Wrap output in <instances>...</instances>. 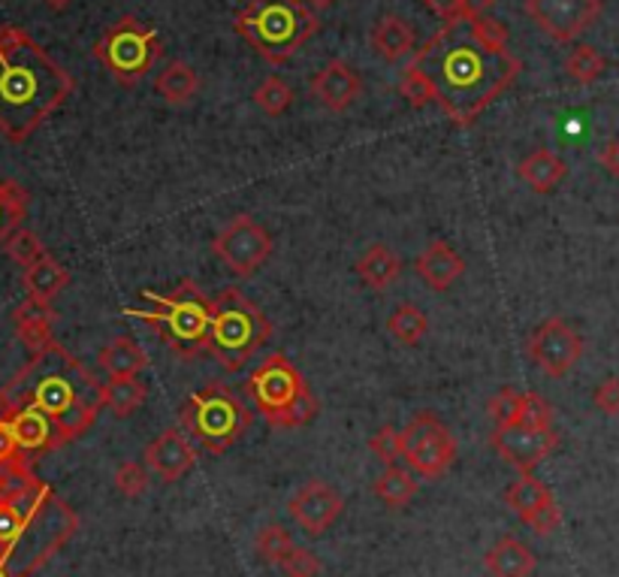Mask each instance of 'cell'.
<instances>
[{
  "label": "cell",
  "instance_id": "cell-39",
  "mask_svg": "<svg viewBox=\"0 0 619 577\" xmlns=\"http://www.w3.org/2000/svg\"><path fill=\"white\" fill-rule=\"evenodd\" d=\"M315 418H317V399L312 391H305L293 406L284 408V411L275 415V418H269L267 423L269 427H275V430H300V427L312 423Z\"/></svg>",
  "mask_w": 619,
  "mask_h": 577
},
{
  "label": "cell",
  "instance_id": "cell-21",
  "mask_svg": "<svg viewBox=\"0 0 619 577\" xmlns=\"http://www.w3.org/2000/svg\"><path fill=\"white\" fill-rule=\"evenodd\" d=\"M55 318L58 315H55L52 303H43V299H34V296H27L22 306H15L13 324L19 339L27 348V354H40V351H46L55 342V332H52Z\"/></svg>",
  "mask_w": 619,
  "mask_h": 577
},
{
  "label": "cell",
  "instance_id": "cell-32",
  "mask_svg": "<svg viewBox=\"0 0 619 577\" xmlns=\"http://www.w3.org/2000/svg\"><path fill=\"white\" fill-rule=\"evenodd\" d=\"M429 330V320H426L424 308L412 306V303H402V306L393 308V315L387 318V332L396 339L399 344H420V339Z\"/></svg>",
  "mask_w": 619,
  "mask_h": 577
},
{
  "label": "cell",
  "instance_id": "cell-19",
  "mask_svg": "<svg viewBox=\"0 0 619 577\" xmlns=\"http://www.w3.org/2000/svg\"><path fill=\"white\" fill-rule=\"evenodd\" d=\"M312 94H315L329 112H345L351 110L357 98L363 94V79L353 70L348 61H329L312 79Z\"/></svg>",
  "mask_w": 619,
  "mask_h": 577
},
{
  "label": "cell",
  "instance_id": "cell-5",
  "mask_svg": "<svg viewBox=\"0 0 619 577\" xmlns=\"http://www.w3.org/2000/svg\"><path fill=\"white\" fill-rule=\"evenodd\" d=\"M146 299L151 308L146 312H131L148 327H155L160 342L179 357H196L209 351V330L215 318V303L209 299L200 284L184 279L172 287L170 294L146 291Z\"/></svg>",
  "mask_w": 619,
  "mask_h": 577
},
{
  "label": "cell",
  "instance_id": "cell-17",
  "mask_svg": "<svg viewBox=\"0 0 619 577\" xmlns=\"http://www.w3.org/2000/svg\"><path fill=\"white\" fill-rule=\"evenodd\" d=\"M0 415L10 420V430H13V439L15 444H19V451L25 456H31V460L40 454H49V451H58V448L67 444L61 427H58V420L49 418L43 408L22 406V408H10V411L0 408Z\"/></svg>",
  "mask_w": 619,
  "mask_h": 577
},
{
  "label": "cell",
  "instance_id": "cell-1",
  "mask_svg": "<svg viewBox=\"0 0 619 577\" xmlns=\"http://www.w3.org/2000/svg\"><path fill=\"white\" fill-rule=\"evenodd\" d=\"M436 88V103L457 127H472L505 91L522 64L514 52H489L474 39L469 19H450L414 55Z\"/></svg>",
  "mask_w": 619,
  "mask_h": 577
},
{
  "label": "cell",
  "instance_id": "cell-35",
  "mask_svg": "<svg viewBox=\"0 0 619 577\" xmlns=\"http://www.w3.org/2000/svg\"><path fill=\"white\" fill-rule=\"evenodd\" d=\"M255 106L263 115L279 118V115H284L293 106V88L284 79H279V76H269V79H263L255 88Z\"/></svg>",
  "mask_w": 619,
  "mask_h": 577
},
{
  "label": "cell",
  "instance_id": "cell-48",
  "mask_svg": "<svg viewBox=\"0 0 619 577\" xmlns=\"http://www.w3.org/2000/svg\"><path fill=\"white\" fill-rule=\"evenodd\" d=\"M498 0H465V10L469 15H477V13H486L489 7H496Z\"/></svg>",
  "mask_w": 619,
  "mask_h": 577
},
{
  "label": "cell",
  "instance_id": "cell-38",
  "mask_svg": "<svg viewBox=\"0 0 619 577\" xmlns=\"http://www.w3.org/2000/svg\"><path fill=\"white\" fill-rule=\"evenodd\" d=\"M399 94L408 100V106H414V110H424L429 103H436V88H432V82L426 79L424 70L414 67V64L402 73Z\"/></svg>",
  "mask_w": 619,
  "mask_h": 577
},
{
  "label": "cell",
  "instance_id": "cell-9",
  "mask_svg": "<svg viewBox=\"0 0 619 577\" xmlns=\"http://www.w3.org/2000/svg\"><path fill=\"white\" fill-rule=\"evenodd\" d=\"M402 460L420 478H441L457 460V439L432 411H420L402 430Z\"/></svg>",
  "mask_w": 619,
  "mask_h": 577
},
{
  "label": "cell",
  "instance_id": "cell-41",
  "mask_svg": "<svg viewBox=\"0 0 619 577\" xmlns=\"http://www.w3.org/2000/svg\"><path fill=\"white\" fill-rule=\"evenodd\" d=\"M369 451L375 454L378 463L384 466H396L402 460V432L396 427H381V430L369 439Z\"/></svg>",
  "mask_w": 619,
  "mask_h": 577
},
{
  "label": "cell",
  "instance_id": "cell-29",
  "mask_svg": "<svg viewBox=\"0 0 619 577\" xmlns=\"http://www.w3.org/2000/svg\"><path fill=\"white\" fill-rule=\"evenodd\" d=\"M27 203H31V194H27L25 184L13 182V179H0V248L7 246V239L15 230L25 227Z\"/></svg>",
  "mask_w": 619,
  "mask_h": 577
},
{
  "label": "cell",
  "instance_id": "cell-46",
  "mask_svg": "<svg viewBox=\"0 0 619 577\" xmlns=\"http://www.w3.org/2000/svg\"><path fill=\"white\" fill-rule=\"evenodd\" d=\"M424 3L432 13L441 15L444 22H450V19H469L465 0H424Z\"/></svg>",
  "mask_w": 619,
  "mask_h": 577
},
{
  "label": "cell",
  "instance_id": "cell-11",
  "mask_svg": "<svg viewBox=\"0 0 619 577\" xmlns=\"http://www.w3.org/2000/svg\"><path fill=\"white\" fill-rule=\"evenodd\" d=\"M245 391L251 394L255 406L263 411V418H275L284 408L293 406L300 396L308 391L305 387L300 369L293 366L284 354H269L260 366L251 372V378L245 384Z\"/></svg>",
  "mask_w": 619,
  "mask_h": 577
},
{
  "label": "cell",
  "instance_id": "cell-26",
  "mask_svg": "<svg viewBox=\"0 0 619 577\" xmlns=\"http://www.w3.org/2000/svg\"><path fill=\"white\" fill-rule=\"evenodd\" d=\"M98 363L110 378H131V375H139L148 366V354L139 342L127 339V336H119L106 348H100Z\"/></svg>",
  "mask_w": 619,
  "mask_h": 577
},
{
  "label": "cell",
  "instance_id": "cell-40",
  "mask_svg": "<svg viewBox=\"0 0 619 577\" xmlns=\"http://www.w3.org/2000/svg\"><path fill=\"white\" fill-rule=\"evenodd\" d=\"M112 484H115V490L122 493L124 499H136V496H143L148 490V466L136 463V460H127V463L115 468Z\"/></svg>",
  "mask_w": 619,
  "mask_h": 577
},
{
  "label": "cell",
  "instance_id": "cell-6",
  "mask_svg": "<svg viewBox=\"0 0 619 577\" xmlns=\"http://www.w3.org/2000/svg\"><path fill=\"white\" fill-rule=\"evenodd\" d=\"M269 336H272V324L263 315V308L255 306L248 296L227 287L215 299V318H212V330H209V354L215 357L227 372H239L269 342Z\"/></svg>",
  "mask_w": 619,
  "mask_h": 577
},
{
  "label": "cell",
  "instance_id": "cell-45",
  "mask_svg": "<svg viewBox=\"0 0 619 577\" xmlns=\"http://www.w3.org/2000/svg\"><path fill=\"white\" fill-rule=\"evenodd\" d=\"M593 403L598 411H605L607 418H617L619 415V378H605L598 387H595Z\"/></svg>",
  "mask_w": 619,
  "mask_h": 577
},
{
  "label": "cell",
  "instance_id": "cell-24",
  "mask_svg": "<svg viewBox=\"0 0 619 577\" xmlns=\"http://www.w3.org/2000/svg\"><path fill=\"white\" fill-rule=\"evenodd\" d=\"M353 270H357V275H360V282H363L365 287L384 291V287H390V284L399 279L402 260L393 248H387L384 242H375V246H369L363 254L357 258Z\"/></svg>",
  "mask_w": 619,
  "mask_h": 577
},
{
  "label": "cell",
  "instance_id": "cell-16",
  "mask_svg": "<svg viewBox=\"0 0 619 577\" xmlns=\"http://www.w3.org/2000/svg\"><path fill=\"white\" fill-rule=\"evenodd\" d=\"M288 511L305 535H324L345 511V499L339 490L329 487L327 480H308L293 493Z\"/></svg>",
  "mask_w": 619,
  "mask_h": 577
},
{
  "label": "cell",
  "instance_id": "cell-15",
  "mask_svg": "<svg viewBox=\"0 0 619 577\" xmlns=\"http://www.w3.org/2000/svg\"><path fill=\"white\" fill-rule=\"evenodd\" d=\"M505 502L514 514L520 517L526 527H532L538 535H553L562 523L559 505L553 499V493L547 490V484L534 478L532 472L522 475L520 480H514L505 490Z\"/></svg>",
  "mask_w": 619,
  "mask_h": 577
},
{
  "label": "cell",
  "instance_id": "cell-47",
  "mask_svg": "<svg viewBox=\"0 0 619 577\" xmlns=\"http://www.w3.org/2000/svg\"><path fill=\"white\" fill-rule=\"evenodd\" d=\"M598 163H601V167H605L614 179H619V136L607 139L605 148L598 151Z\"/></svg>",
  "mask_w": 619,
  "mask_h": 577
},
{
  "label": "cell",
  "instance_id": "cell-51",
  "mask_svg": "<svg viewBox=\"0 0 619 577\" xmlns=\"http://www.w3.org/2000/svg\"><path fill=\"white\" fill-rule=\"evenodd\" d=\"M7 553H10V544H3V541H0V568H3V563H7Z\"/></svg>",
  "mask_w": 619,
  "mask_h": 577
},
{
  "label": "cell",
  "instance_id": "cell-2",
  "mask_svg": "<svg viewBox=\"0 0 619 577\" xmlns=\"http://www.w3.org/2000/svg\"><path fill=\"white\" fill-rule=\"evenodd\" d=\"M74 76L27 31L0 25V134L25 143L74 94Z\"/></svg>",
  "mask_w": 619,
  "mask_h": 577
},
{
  "label": "cell",
  "instance_id": "cell-3",
  "mask_svg": "<svg viewBox=\"0 0 619 577\" xmlns=\"http://www.w3.org/2000/svg\"><path fill=\"white\" fill-rule=\"evenodd\" d=\"M37 406L58 420L64 439L74 442L86 435L103 406V384L88 372L67 348L52 342L46 351L31 354L25 366L0 391V408Z\"/></svg>",
  "mask_w": 619,
  "mask_h": 577
},
{
  "label": "cell",
  "instance_id": "cell-14",
  "mask_svg": "<svg viewBox=\"0 0 619 577\" xmlns=\"http://www.w3.org/2000/svg\"><path fill=\"white\" fill-rule=\"evenodd\" d=\"M493 448L498 456H505L510 466H517L522 475L541 466V460L553 454L559 444L553 427H522V423H505L493 432Z\"/></svg>",
  "mask_w": 619,
  "mask_h": 577
},
{
  "label": "cell",
  "instance_id": "cell-20",
  "mask_svg": "<svg viewBox=\"0 0 619 577\" xmlns=\"http://www.w3.org/2000/svg\"><path fill=\"white\" fill-rule=\"evenodd\" d=\"M414 272L424 279L426 287H432V291L441 294V291H450V287L457 284V279H462L465 260H462L444 239H432V242L417 254V260H414Z\"/></svg>",
  "mask_w": 619,
  "mask_h": 577
},
{
  "label": "cell",
  "instance_id": "cell-8",
  "mask_svg": "<svg viewBox=\"0 0 619 577\" xmlns=\"http://www.w3.org/2000/svg\"><path fill=\"white\" fill-rule=\"evenodd\" d=\"M91 55L122 88L143 82L160 58V37L155 27L139 22L136 15H122L115 25L94 43Z\"/></svg>",
  "mask_w": 619,
  "mask_h": 577
},
{
  "label": "cell",
  "instance_id": "cell-4",
  "mask_svg": "<svg viewBox=\"0 0 619 577\" xmlns=\"http://www.w3.org/2000/svg\"><path fill=\"white\" fill-rule=\"evenodd\" d=\"M233 31L267 64H288L320 31V19L305 0H251L233 19Z\"/></svg>",
  "mask_w": 619,
  "mask_h": 577
},
{
  "label": "cell",
  "instance_id": "cell-28",
  "mask_svg": "<svg viewBox=\"0 0 619 577\" xmlns=\"http://www.w3.org/2000/svg\"><path fill=\"white\" fill-rule=\"evenodd\" d=\"M67 284H70V272L64 270L61 263L52 258V254L40 258L37 263H31V267L25 270L27 296L43 299V303H52V299L61 294Z\"/></svg>",
  "mask_w": 619,
  "mask_h": 577
},
{
  "label": "cell",
  "instance_id": "cell-33",
  "mask_svg": "<svg viewBox=\"0 0 619 577\" xmlns=\"http://www.w3.org/2000/svg\"><path fill=\"white\" fill-rule=\"evenodd\" d=\"M605 70L607 61L601 58V52L595 49V46H586V43L574 46L569 58H565V73H569L577 86H593V82L601 79Z\"/></svg>",
  "mask_w": 619,
  "mask_h": 577
},
{
  "label": "cell",
  "instance_id": "cell-44",
  "mask_svg": "<svg viewBox=\"0 0 619 577\" xmlns=\"http://www.w3.org/2000/svg\"><path fill=\"white\" fill-rule=\"evenodd\" d=\"M279 568L284 572V577H317L324 565H320V559H317L312 551H305V547H293V551L288 553V559H284Z\"/></svg>",
  "mask_w": 619,
  "mask_h": 577
},
{
  "label": "cell",
  "instance_id": "cell-23",
  "mask_svg": "<svg viewBox=\"0 0 619 577\" xmlns=\"http://www.w3.org/2000/svg\"><path fill=\"white\" fill-rule=\"evenodd\" d=\"M486 572L493 577H532L534 575V553L522 544L520 539H498L484 556Z\"/></svg>",
  "mask_w": 619,
  "mask_h": 577
},
{
  "label": "cell",
  "instance_id": "cell-34",
  "mask_svg": "<svg viewBox=\"0 0 619 577\" xmlns=\"http://www.w3.org/2000/svg\"><path fill=\"white\" fill-rule=\"evenodd\" d=\"M293 547H296V544H293L291 532L281 527V523H269V527H263L257 532L255 539L257 559L267 565H281L288 559V553H291Z\"/></svg>",
  "mask_w": 619,
  "mask_h": 577
},
{
  "label": "cell",
  "instance_id": "cell-25",
  "mask_svg": "<svg viewBox=\"0 0 619 577\" xmlns=\"http://www.w3.org/2000/svg\"><path fill=\"white\" fill-rule=\"evenodd\" d=\"M569 176V163L550 148H534L529 158L520 163V179L534 194H550L562 179Z\"/></svg>",
  "mask_w": 619,
  "mask_h": 577
},
{
  "label": "cell",
  "instance_id": "cell-36",
  "mask_svg": "<svg viewBox=\"0 0 619 577\" xmlns=\"http://www.w3.org/2000/svg\"><path fill=\"white\" fill-rule=\"evenodd\" d=\"M469 27H472L474 39L489 52H510L508 43H510V34L508 27L502 25L498 19L486 13H477V15H469Z\"/></svg>",
  "mask_w": 619,
  "mask_h": 577
},
{
  "label": "cell",
  "instance_id": "cell-10",
  "mask_svg": "<svg viewBox=\"0 0 619 577\" xmlns=\"http://www.w3.org/2000/svg\"><path fill=\"white\" fill-rule=\"evenodd\" d=\"M272 236L251 215H236L230 224L212 239V254L239 279H251L272 258Z\"/></svg>",
  "mask_w": 619,
  "mask_h": 577
},
{
  "label": "cell",
  "instance_id": "cell-27",
  "mask_svg": "<svg viewBox=\"0 0 619 577\" xmlns=\"http://www.w3.org/2000/svg\"><path fill=\"white\" fill-rule=\"evenodd\" d=\"M155 91H158L164 103L170 106H184L196 98L200 91V76L191 64L184 61H170L155 79Z\"/></svg>",
  "mask_w": 619,
  "mask_h": 577
},
{
  "label": "cell",
  "instance_id": "cell-22",
  "mask_svg": "<svg viewBox=\"0 0 619 577\" xmlns=\"http://www.w3.org/2000/svg\"><path fill=\"white\" fill-rule=\"evenodd\" d=\"M372 52L384 64H396L408 58L414 52V31L412 25L396 13L381 15L372 27Z\"/></svg>",
  "mask_w": 619,
  "mask_h": 577
},
{
  "label": "cell",
  "instance_id": "cell-42",
  "mask_svg": "<svg viewBox=\"0 0 619 577\" xmlns=\"http://www.w3.org/2000/svg\"><path fill=\"white\" fill-rule=\"evenodd\" d=\"M520 403L522 391L502 387V391L486 403V411H489V418L496 420V427H505V423H517V418H520Z\"/></svg>",
  "mask_w": 619,
  "mask_h": 577
},
{
  "label": "cell",
  "instance_id": "cell-50",
  "mask_svg": "<svg viewBox=\"0 0 619 577\" xmlns=\"http://www.w3.org/2000/svg\"><path fill=\"white\" fill-rule=\"evenodd\" d=\"M46 3H49L52 10H67V7H70L74 0H46Z\"/></svg>",
  "mask_w": 619,
  "mask_h": 577
},
{
  "label": "cell",
  "instance_id": "cell-31",
  "mask_svg": "<svg viewBox=\"0 0 619 577\" xmlns=\"http://www.w3.org/2000/svg\"><path fill=\"white\" fill-rule=\"evenodd\" d=\"M146 384L139 381V375L131 378H110L103 384V406L110 408L115 418H131L136 408L146 403Z\"/></svg>",
  "mask_w": 619,
  "mask_h": 577
},
{
  "label": "cell",
  "instance_id": "cell-43",
  "mask_svg": "<svg viewBox=\"0 0 619 577\" xmlns=\"http://www.w3.org/2000/svg\"><path fill=\"white\" fill-rule=\"evenodd\" d=\"M517 423H522V427H553V406L547 403L544 396L522 394Z\"/></svg>",
  "mask_w": 619,
  "mask_h": 577
},
{
  "label": "cell",
  "instance_id": "cell-52",
  "mask_svg": "<svg viewBox=\"0 0 619 577\" xmlns=\"http://www.w3.org/2000/svg\"><path fill=\"white\" fill-rule=\"evenodd\" d=\"M0 577H10V575H7V572H0Z\"/></svg>",
  "mask_w": 619,
  "mask_h": 577
},
{
  "label": "cell",
  "instance_id": "cell-13",
  "mask_svg": "<svg viewBox=\"0 0 619 577\" xmlns=\"http://www.w3.org/2000/svg\"><path fill=\"white\" fill-rule=\"evenodd\" d=\"M601 13V0H526V15L556 43H571Z\"/></svg>",
  "mask_w": 619,
  "mask_h": 577
},
{
  "label": "cell",
  "instance_id": "cell-30",
  "mask_svg": "<svg viewBox=\"0 0 619 577\" xmlns=\"http://www.w3.org/2000/svg\"><path fill=\"white\" fill-rule=\"evenodd\" d=\"M417 493H420V484L414 478L412 468L387 466L375 478V496L387 508H405Z\"/></svg>",
  "mask_w": 619,
  "mask_h": 577
},
{
  "label": "cell",
  "instance_id": "cell-18",
  "mask_svg": "<svg viewBox=\"0 0 619 577\" xmlns=\"http://www.w3.org/2000/svg\"><path fill=\"white\" fill-rule=\"evenodd\" d=\"M146 466L148 472H155L164 484H176L182 480L196 463L194 444L188 442V435L179 430H164L158 439H151L146 448Z\"/></svg>",
  "mask_w": 619,
  "mask_h": 577
},
{
  "label": "cell",
  "instance_id": "cell-12",
  "mask_svg": "<svg viewBox=\"0 0 619 577\" xmlns=\"http://www.w3.org/2000/svg\"><path fill=\"white\" fill-rule=\"evenodd\" d=\"M526 351H529L532 363L544 372L547 378H565L583 357V339L569 320L547 318L529 336Z\"/></svg>",
  "mask_w": 619,
  "mask_h": 577
},
{
  "label": "cell",
  "instance_id": "cell-7",
  "mask_svg": "<svg viewBox=\"0 0 619 577\" xmlns=\"http://www.w3.org/2000/svg\"><path fill=\"white\" fill-rule=\"evenodd\" d=\"M182 427L194 435L203 451L224 454L248 432L251 411L230 387L206 384L196 394L188 396L182 408Z\"/></svg>",
  "mask_w": 619,
  "mask_h": 577
},
{
  "label": "cell",
  "instance_id": "cell-49",
  "mask_svg": "<svg viewBox=\"0 0 619 577\" xmlns=\"http://www.w3.org/2000/svg\"><path fill=\"white\" fill-rule=\"evenodd\" d=\"M305 3H308V7H312L315 13H324V10H329V7H333L336 0H305Z\"/></svg>",
  "mask_w": 619,
  "mask_h": 577
},
{
  "label": "cell",
  "instance_id": "cell-37",
  "mask_svg": "<svg viewBox=\"0 0 619 577\" xmlns=\"http://www.w3.org/2000/svg\"><path fill=\"white\" fill-rule=\"evenodd\" d=\"M3 251L10 254V260H15L19 267H31V263H37L40 258H46L49 251H46V246L40 242V236L34 234V230H27V227H22V230H15L10 239H7V246H3Z\"/></svg>",
  "mask_w": 619,
  "mask_h": 577
}]
</instances>
